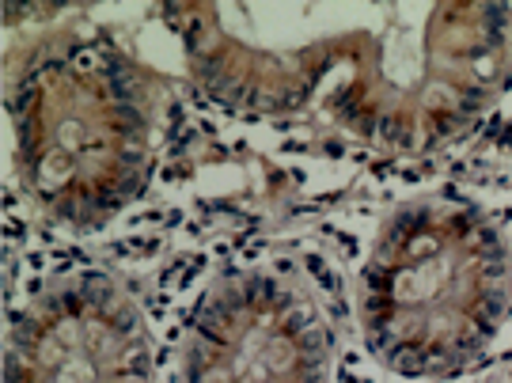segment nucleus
<instances>
[{"label": "nucleus", "instance_id": "1", "mask_svg": "<svg viewBox=\"0 0 512 383\" xmlns=\"http://www.w3.org/2000/svg\"><path fill=\"white\" fill-rule=\"evenodd\" d=\"M183 69L239 122L421 160L512 80V4H167Z\"/></svg>", "mask_w": 512, "mask_h": 383}, {"label": "nucleus", "instance_id": "2", "mask_svg": "<svg viewBox=\"0 0 512 383\" xmlns=\"http://www.w3.org/2000/svg\"><path fill=\"white\" fill-rule=\"evenodd\" d=\"M512 311V247L490 209L429 194L391 209L357 277L365 353L403 383L467 376Z\"/></svg>", "mask_w": 512, "mask_h": 383}, {"label": "nucleus", "instance_id": "3", "mask_svg": "<svg viewBox=\"0 0 512 383\" xmlns=\"http://www.w3.org/2000/svg\"><path fill=\"white\" fill-rule=\"evenodd\" d=\"M12 160L42 217L76 232L126 213L156 164V95L103 35H61L8 76Z\"/></svg>", "mask_w": 512, "mask_h": 383}, {"label": "nucleus", "instance_id": "4", "mask_svg": "<svg viewBox=\"0 0 512 383\" xmlns=\"http://www.w3.org/2000/svg\"><path fill=\"white\" fill-rule=\"evenodd\" d=\"M183 383H330V330L296 277L236 270L202 296Z\"/></svg>", "mask_w": 512, "mask_h": 383}, {"label": "nucleus", "instance_id": "5", "mask_svg": "<svg viewBox=\"0 0 512 383\" xmlns=\"http://www.w3.org/2000/svg\"><path fill=\"white\" fill-rule=\"evenodd\" d=\"M156 357L145 311L118 277L73 270L16 308L4 383H152Z\"/></svg>", "mask_w": 512, "mask_h": 383}]
</instances>
